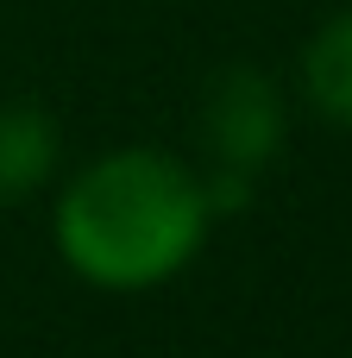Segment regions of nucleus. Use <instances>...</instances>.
Listing matches in <instances>:
<instances>
[{
  "mask_svg": "<svg viewBox=\"0 0 352 358\" xmlns=\"http://www.w3.org/2000/svg\"><path fill=\"white\" fill-rule=\"evenodd\" d=\"M208 189L164 151H113L88 164L63 208L57 239L63 258L107 289H145L189 264V252L208 233Z\"/></svg>",
  "mask_w": 352,
  "mask_h": 358,
  "instance_id": "obj_1",
  "label": "nucleus"
},
{
  "mask_svg": "<svg viewBox=\"0 0 352 358\" xmlns=\"http://www.w3.org/2000/svg\"><path fill=\"white\" fill-rule=\"evenodd\" d=\"M283 138V107L258 69H227L208 88V145L220 151V176H252Z\"/></svg>",
  "mask_w": 352,
  "mask_h": 358,
  "instance_id": "obj_2",
  "label": "nucleus"
},
{
  "mask_svg": "<svg viewBox=\"0 0 352 358\" xmlns=\"http://www.w3.org/2000/svg\"><path fill=\"white\" fill-rule=\"evenodd\" d=\"M57 164V126L44 107L31 101H6L0 107V201L31 195Z\"/></svg>",
  "mask_w": 352,
  "mask_h": 358,
  "instance_id": "obj_3",
  "label": "nucleus"
},
{
  "mask_svg": "<svg viewBox=\"0 0 352 358\" xmlns=\"http://www.w3.org/2000/svg\"><path fill=\"white\" fill-rule=\"evenodd\" d=\"M302 76H309V101H315L328 120L352 126V13L328 19V25L315 31V44H309V57H302Z\"/></svg>",
  "mask_w": 352,
  "mask_h": 358,
  "instance_id": "obj_4",
  "label": "nucleus"
}]
</instances>
